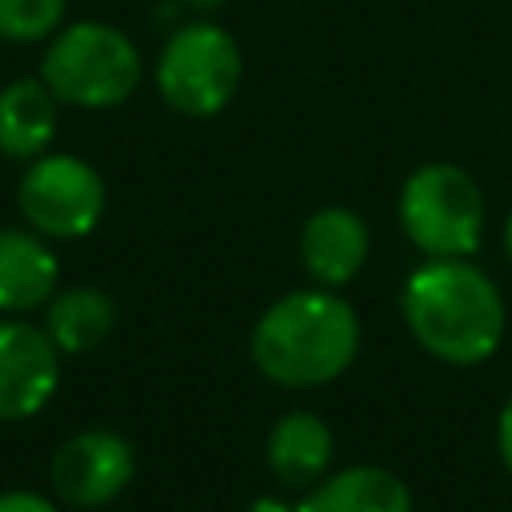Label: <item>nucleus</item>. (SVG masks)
<instances>
[{
	"label": "nucleus",
	"mask_w": 512,
	"mask_h": 512,
	"mask_svg": "<svg viewBox=\"0 0 512 512\" xmlns=\"http://www.w3.org/2000/svg\"><path fill=\"white\" fill-rule=\"evenodd\" d=\"M400 316L412 340L452 368L492 360L508 332V308L496 280L468 256L420 264L404 280Z\"/></svg>",
	"instance_id": "nucleus-1"
},
{
	"label": "nucleus",
	"mask_w": 512,
	"mask_h": 512,
	"mask_svg": "<svg viewBox=\"0 0 512 512\" xmlns=\"http://www.w3.org/2000/svg\"><path fill=\"white\" fill-rule=\"evenodd\" d=\"M360 316L336 288H296L272 300L252 328V364L280 388H320L352 368Z\"/></svg>",
	"instance_id": "nucleus-2"
},
{
	"label": "nucleus",
	"mask_w": 512,
	"mask_h": 512,
	"mask_svg": "<svg viewBox=\"0 0 512 512\" xmlns=\"http://www.w3.org/2000/svg\"><path fill=\"white\" fill-rule=\"evenodd\" d=\"M140 52L136 44L100 20L68 24L44 52L40 80L60 104L76 108H116L140 84Z\"/></svg>",
	"instance_id": "nucleus-3"
},
{
	"label": "nucleus",
	"mask_w": 512,
	"mask_h": 512,
	"mask_svg": "<svg viewBox=\"0 0 512 512\" xmlns=\"http://www.w3.org/2000/svg\"><path fill=\"white\" fill-rule=\"evenodd\" d=\"M396 216L428 260H464L484 236V192L460 164L432 160L404 180Z\"/></svg>",
	"instance_id": "nucleus-4"
},
{
	"label": "nucleus",
	"mask_w": 512,
	"mask_h": 512,
	"mask_svg": "<svg viewBox=\"0 0 512 512\" xmlns=\"http://www.w3.org/2000/svg\"><path fill=\"white\" fill-rule=\"evenodd\" d=\"M244 56L228 28L212 20H192L160 48L156 60V88L164 104L180 116L208 120L224 112L240 88Z\"/></svg>",
	"instance_id": "nucleus-5"
},
{
	"label": "nucleus",
	"mask_w": 512,
	"mask_h": 512,
	"mask_svg": "<svg viewBox=\"0 0 512 512\" xmlns=\"http://www.w3.org/2000/svg\"><path fill=\"white\" fill-rule=\"evenodd\" d=\"M20 216L48 240H80L88 236L108 204L100 172L72 152H44L28 160L16 188Z\"/></svg>",
	"instance_id": "nucleus-6"
},
{
	"label": "nucleus",
	"mask_w": 512,
	"mask_h": 512,
	"mask_svg": "<svg viewBox=\"0 0 512 512\" xmlns=\"http://www.w3.org/2000/svg\"><path fill=\"white\" fill-rule=\"evenodd\" d=\"M132 476H136V452L112 428H84L68 436L48 464L52 492L68 508H104L132 484Z\"/></svg>",
	"instance_id": "nucleus-7"
},
{
	"label": "nucleus",
	"mask_w": 512,
	"mask_h": 512,
	"mask_svg": "<svg viewBox=\"0 0 512 512\" xmlns=\"http://www.w3.org/2000/svg\"><path fill=\"white\" fill-rule=\"evenodd\" d=\"M60 384V348L44 324L0 320V420L36 416Z\"/></svg>",
	"instance_id": "nucleus-8"
},
{
	"label": "nucleus",
	"mask_w": 512,
	"mask_h": 512,
	"mask_svg": "<svg viewBox=\"0 0 512 512\" xmlns=\"http://www.w3.org/2000/svg\"><path fill=\"white\" fill-rule=\"evenodd\" d=\"M368 224L340 204L316 208L300 228V264L320 288L352 284L368 264Z\"/></svg>",
	"instance_id": "nucleus-9"
},
{
	"label": "nucleus",
	"mask_w": 512,
	"mask_h": 512,
	"mask_svg": "<svg viewBox=\"0 0 512 512\" xmlns=\"http://www.w3.org/2000/svg\"><path fill=\"white\" fill-rule=\"evenodd\" d=\"M60 260L32 228H0V312L24 316L52 300Z\"/></svg>",
	"instance_id": "nucleus-10"
},
{
	"label": "nucleus",
	"mask_w": 512,
	"mask_h": 512,
	"mask_svg": "<svg viewBox=\"0 0 512 512\" xmlns=\"http://www.w3.org/2000/svg\"><path fill=\"white\" fill-rule=\"evenodd\" d=\"M264 460L272 468V476L284 488H300L308 492L316 480L328 476L332 464V428L316 416V412H284L264 444Z\"/></svg>",
	"instance_id": "nucleus-11"
},
{
	"label": "nucleus",
	"mask_w": 512,
	"mask_h": 512,
	"mask_svg": "<svg viewBox=\"0 0 512 512\" xmlns=\"http://www.w3.org/2000/svg\"><path fill=\"white\" fill-rule=\"evenodd\" d=\"M300 512H416L408 484L380 464H352L316 480Z\"/></svg>",
	"instance_id": "nucleus-12"
},
{
	"label": "nucleus",
	"mask_w": 512,
	"mask_h": 512,
	"mask_svg": "<svg viewBox=\"0 0 512 512\" xmlns=\"http://www.w3.org/2000/svg\"><path fill=\"white\" fill-rule=\"evenodd\" d=\"M116 328V300L96 284H76L52 292L44 304V332L60 348V356H84L100 348Z\"/></svg>",
	"instance_id": "nucleus-13"
},
{
	"label": "nucleus",
	"mask_w": 512,
	"mask_h": 512,
	"mask_svg": "<svg viewBox=\"0 0 512 512\" xmlns=\"http://www.w3.org/2000/svg\"><path fill=\"white\" fill-rule=\"evenodd\" d=\"M56 96L44 80H12L0 88V152L8 160H36L56 136Z\"/></svg>",
	"instance_id": "nucleus-14"
},
{
	"label": "nucleus",
	"mask_w": 512,
	"mask_h": 512,
	"mask_svg": "<svg viewBox=\"0 0 512 512\" xmlns=\"http://www.w3.org/2000/svg\"><path fill=\"white\" fill-rule=\"evenodd\" d=\"M64 20V0H0V40H44Z\"/></svg>",
	"instance_id": "nucleus-15"
},
{
	"label": "nucleus",
	"mask_w": 512,
	"mask_h": 512,
	"mask_svg": "<svg viewBox=\"0 0 512 512\" xmlns=\"http://www.w3.org/2000/svg\"><path fill=\"white\" fill-rule=\"evenodd\" d=\"M0 512H60V508L40 492L16 488V492H0Z\"/></svg>",
	"instance_id": "nucleus-16"
},
{
	"label": "nucleus",
	"mask_w": 512,
	"mask_h": 512,
	"mask_svg": "<svg viewBox=\"0 0 512 512\" xmlns=\"http://www.w3.org/2000/svg\"><path fill=\"white\" fill-rule=\"evenodd\" d=\"M496 452H500L504 468L512 472V396L504 400V408H500V416H496Z\"/></svg>",
	"instance_id": "nucleus-17"
},
{
	"label": "nucleus",
	"mask_w": 512,
	"mask_h": 512,
	"mask_svg": "<svg viewBox=\"0 0 512 512\" xmlns=\"http://www.w3.org/2000/svg\"><path fill=\"white\" fill-rule=\"evenodd\" d=\"M244 512H300V504H288V500H280V496H256Z\"/></svg>",
	"instance_id": "nucleus-18"
},
{
	"label": "nucleus",
	"mask_w": 512,
	"mask_h": 512,
	"mask_svg": "<svg viewBox=\"0 0 512 512\" xmlns=\"http://www.w3.org/2000/svg\"><path fill=\"white\" fill-rule=\"evenodd\" d=\"M188 8H196V12H212V8H220L224 0H184Z\"/></svg>",
	"instance_id": "nucleus-19"
},
{
	"label": "nucleus",
	"mask_w": 512,
	"mask_h": 512,
	"mask_svg": "<svg viewBox=\"0 0 512 512\" xmlns=\"http://www.w3.org/2000/svg\"><path fill=\"white\" fill-rule=\"evenodd\" d=\"M504 252H508V260H512V212H508V220H504Z\"/></svg>",
	"instance_id": "nucleus-20"
}]
</instances>
